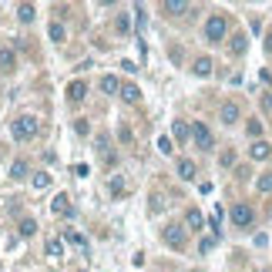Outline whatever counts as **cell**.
Returning a JSON list of instances; mask_svg holds the SVG:
<instances>
[{"label": "cell", "instance_id": "52a82bcc", "mask_svg": "<svg viewBox=\"0 0 272 272\" xmlns=\"http://www.w3.org/2000/svg\"><path fill=\"white\" fill-rule=\"evenodd\" d=\"M68 98L74 104H81L84 98H88V84H84V81H71V84H68Z\"/></svg>", "mask_w": 272, "mask_h": 272}, {"label": "cell", "instance_id": "8fae6325", "mask_svg": "<svg viewBox=\"0 0 272 272\" xmlns=\"http://www.w3.org/2000/svg\"><path fill=\"white\" fill-rule=\"evenodd\" d=\"M195 175H198L195 161H192V158H181V161H178V178H181V181H195Z\"/></svg>", "mask_w": 272, "mask_h": 272}, {"label": "cell", "instance_id": "4316f807", "mask_svg": "<svg viewBox=\"0 0 272 272\" xmlns=\"http://www.w3.org/2000/svg\"><path fill=\"white\" fill-rule=\"evenodd\" d=\"M245 131H249V138H255V141H259V135H262V121H255V118H252L249 125H245Z\"/></svg>", "mask_w": 272, "mask_h": 272}, {"label": "cell", "instance_id": "1f68e13d", "mask_svg": "<svg viewBox=\"0 0 272 272\" xmlns=\"http://www.w3.org/2000/svg\"><path fill=\"white\" fill-rule=\"evenodd\" d=\"M158 151L161 155H171L175 148H171V138H158Z\"/></svg>", "mask_w": 272, "mask_h": 272}, {"label": "cell", "instance_id": "44dd1931", "mask_svg": "<svg viewBox=\"0 0 272 272\" xmlns=\"http://www.w3.org/2000/svg\"><path fill=\"white\" fill-rule=\"evenodd\" d=\"M171 135H175V141H185V138L192 135V128L185 125V121H175V125H171Z\"/></svg>", "mask_w": 272, "mask_h": 272}, {"label": "cell", "instance_id": "2e32d148", "mask_svg": "<svg viewBox=\"0 0 272 272\" xmlns=\"http://www.w3.org/2000/svg\"><path fill=\"white\" fill-rule=\"evenodd\" d=\"M192 71L198 74V78H208V74H212V57H198Z\"/></svg>", "mask_w": 272, "mask_h": 272}, {"label": "cell", "instance_id": "7402d4cb", "mask_svg": "<svg viewBox=\"0 0 272 272\" xmlns=\"http://www.w3.org/2000/svg\"><path fill=\"white\" fill-rule=\"evenodd\" d=\"M17 232H21L24 238H31V235L37 232V222H34V218H21V225H17Z\"/></svg>", "mask_w": 272, "mask_h": 272}, {"label": "cell", "instance_id": "5b68a950", "mask_svg": "<svg viewBox=\"0 0 272 272\" xmlns=\"http://www.w3.org/2000/svg\"><path fill=\"white\" fill-rule=\"evenodd\" d=\"M51 212H54V215H61V218H71V215H74V205H71L68 195L61 192V195H54V198H51Z\"/></svg>", "mask_w": 272, "mask_h": 272}, {"label": "cell", "instance_id": "f1b7e54d", "mask_svg": "<svg viewBox=\"0 0 272 272\" xmlns=\"http://www.w3.org/2000/svg\"><path fill=\"white\" fill-rule=\"evenodd\" d=\"M118 31H121V34L131 31V17H128V14H118Z\"/></svg>", "mask_w": 272, "mask_h": 272}, {"label": "cell", "instance_id": "5bb4252c", "mask_svg": "<svg viewBox=\"0 0 272 272\" xmlns=\"http://www.w3.org/2000/svg\"><path fill=\"white\" fill-rule=\"evenodd\" d=\"M185 225H188V228H202L205 225V215L198 212V208H188V212H185Z\"/></svg>", "mask_w": 272, "mask_h": 272}, {"label": "cell", "instance_id": "ba28073f", "mask_svg": "<svg viewBox=\"0 0 272 272\" xmlns=\"http://www.w3.org/2000/svg\"><path fill=\"white\" fill-rule=\"evenodd\" d=\"M249 155H252L255 161H265V158H272V145H269V141H252Z\"/></svg>", "mask_w": 272, "mask_h": 272}, {"label": "cell", "instance_id": "d6986e66", "mask_svg": "<svg viewBox=\"0 0 272 272\" xmlns=\"http://www.w3.org/2000/svg\"><path fill=\"white\" fill-rule=\"evenodd\" d=\"M17 17H21V24H31V21L37 17L34 4H21V7H17Z\"/></svg>", "mask_w": 272, "mask_h": 272}, {"label": "cell", "instance_id": "8992f818", "mask_svg": "<svg viewBox=\"0 0 272 272\" xmlns=\"http://www.w3.org/2000/svg\"><path fill=\"white\" fill-rule=\"evenodd\" d=\"M192 138H195V145L202 148V151L212 148V131H208V125H202V121H195V125H192Z\"/></svg>", "mask_w": 272, "mask_h": 272}, {"label": "cell", "instance_id": "d4e9b609", "mask_svg": "<svg viewBox=\"0 0 272 272\" xmlns=\"http://www.w3.org/2000/svg\"><path fill=\"white\" fill-rule=\"evenodd\" d=\"M125 192H128L125 178H121V175H114V178H111V195H125Z\"/></svg>", "mask_w": 272, "mask_h": 272}, {"label": "cell", "instance_id": "7c38bea8", "mask_svg": "<svg viewBox=\"0 0 272 272\" xmlns=\"http://www.w3.org/2000/svg\"><path fill=\"white\" fill-rule=\"evenodd\" d=\"M118 94H121V101H128V104H135L138 98H141V91H138V84H131V81H125Z\"/></svg>", "mask_w": 272, "mask_h": 272}, {"label": "cell", "instance_id": "6da1fadb", "mask_svg": "<svg viewBox=\"0 0 272 272\" xmlns=\"http://www.w3.org/2000/svg\"><path fill=\"white\" fill-rule=\"evenodd\" d=\"M228 34V17L225 14H212L208 21H205V41L208 44H222Z\"/></svg>", "mask_w": 272, "mask_h": 272}, {"label": "cell", "instance_id": "f546056e", "mask_svg": "<svg viewBox=\"0 0 272 272\" xmlns=\"http://www.w3.org/2000/svg\"><path fill=\"white\" fill-rule=\"evenodd\" d=\"M215 242H218L215 235H208V238H202V242H198V249H202V252H212V249H215Z\"/></svg>", "mask_w": 272, "mask_h": 272}, {"label": "cell", "instance_id": "484cf974", "mask_svg": "<svg viewBox=\"0 0 272 272\" xmlns=\"http://www.w3.org/2000/svg\"><path fill=\"white\" fill-rule=\"evenodd\" d=\"M218 165H222V168H228V165H235V151H232V148H225V151L218 155Z\"/></svg>", "mask_w": 272, "mask_h": 272}, {"label": "cell", "instance_id": "cb8c5ba5", "mask_svg": "<svg viewBox=\"0 0 272 272\" xmlns=\"http://www.w3.org/2000/svg\"><path fill=\"white\" fill-rule=\"evenodd\" d=\"M47 34H51V41H57V44H61V41H64V24L54 21L51 27H47Z\"/></svg>", "mask_w": 272, "mask_h": 272}, {"label": "cell", "instance_id": "83f0119b", "mask_svg": "<svg viewBox=\"0 0 272 272\" xmlns=\"http://www.w3.org/2000/svg\"><path fill=\"white\" fill-rule=\"evenodd\" d=\"M47 185H51V175H47V171H37L34 175V188H47Z\"/></svg>", "mask_w": 272, "mask_h": 272}, {"label": "cell", "instance_id": "9c48e42d", "mask_svg": "<svg viewBox=\"0 0 272 272\" xmlns=\"http://www.w3.org/2000/svg\"><path fill=\"white\" fill-rule=\"evenodd\" d=\"M27 171H31V161H27V158H14V161H11V178H14V181L27 178Z\"/></svg>", "mask_w": 272, "mask_h": 272}, {"label": "cell", "instance_id": "4fadbf2b", "mask_svg": "<svg viewBox=\"0 0 272 272\" xmlns=\"http://www.w3.org/2000/svg\"><path fill=\"white\" fill-rule=\"evenodd\" d=\"M222 121H225V125H235V121H238V104L235 101L222 104Z\"/></svg>", "mask_w": 272, "mask_h": 272}, {"label": "cell", "instance_id": "e0dca14e", "mask_svg": "<svg viewBox=\"0 0 272 272\" xmlns=\"http://www.w3.org/2000/svg\"><path fill=\"white\" fill-rule=\"evenodd\" d=\"M101 91H104V94H118V91H121V84H118V78H114V74H104V78H101Z\"/></svg>", "mask_w": 272, "mask_h": 272}, {"label": "cell", "instance_id": "603a6c76", "mask_svg": "<svg viewBox=\"0 0 272 272\" xmlns=\"http://www.w3.org/2000/svg\"><path fill=\"white\" fill-rule=\"evenodd\" d=\"M255 188H259L262 195L272 192V171H265V175H259V178H255Z\"/></svg>", "mask_w": 272, "mask_h": 272}, {"label": "cell", "instance_id": "836d02e7", "mask_svg": "<svg viewBox=\"0 0 272 272\" xmlns=\"http://www.w3.org/2000/svg\"><path fill=\"white\" fill-rule=\"evenodd\" d=\"M262 108H265V111H272V94H265V98H262Z\"/></svg>", "mask_w": 272, "mask_h": 272}, {"label": "cell", "instance_id": "3957f363", "mask_svg": "<svg viewBox=\"0 0 272 272\" xmlns=\"http://www.w3.org/2000/svg\"><path fill=\"white\" fill-rule=\"evenodd\" d=\"M228 215H232V225L235 228H249L252 222H255V212H252V205H245V202H235Z\"/></svg>", "mask_w": 272, "mask_h": 272}, {"label": "cell", "instance_id": "ac0fdd59", "mask_svg": "<svg viewBox=\"0 0 272 272\" xmlns=\"http://www.w3.org/2000/svg\"><path fill=\"white\" fill-rule=\"evenodd\" d=\"M64 238H68L71 245H78V249H88V238L81 235V232H74V228H64Z\"/></svg>", "mask_w": 272, "mask_h": 272}, {"label": "cell", "instance_id": "d6a6232c", "mask_svg": "<svg viewBox=\"0 0 272 272\" xmlns=\"http://www.w3.org/2000/svg\"><path fill=\"white\" fill-rule=\"evenodd\" d=\"M165 202H161V195H151V212H161Z\"/></svg>", "mask_w": 272, "mask_h": 272}, {"label": "cell", "instance_id": "4dcf8cb0", "mask_svg": "<svg viewBox=\"0 0 272 272\" xmlns=\"http://www.w3.org/2000/svg\"><path fill=\"white\" fill-rule=\"evenodd\" d=\"M232 51H235V54H242V51H245V37H242V34L232 37Z\"/></svg>", "mask_w": 272, "mask_h": 272}, {"label": "cell", "instance_id": "e575fe53", "mask_svg": "<svg viewBox=\"0 0 272 272\" xmlns=\"http://www.w3.org/2000/svg\"><path fill=\"white\" fill-rule=\"evenodd\" d=\"M265 51H269V54H272V34L265 37Z\"/></svg>", "mask_w": 272, "mask_h": 272}, {"label": "cell", "instance_id": "7a4b0ae2", "mask_svg": "<svg viewBox=\"0 0 272 272\" xmlns=\"http://www.w3.org/2000/svg\"><path fill=\"white\" fill-rule=\"evenodd\" d=\"M37 128H41V121H37V118H31V114H21L17 121H11V135L17 138V141H31V138L37 135Z\"/></svg>", "mask_w": 272, "mask_h": 272}, {"label": "cell", "instance_id": "ffe728a7", "mask_svg": "<svg viewBox=\"0 0 272 272\" xmlns=\"http://www.w3.org/2000/svg\"><path fill=\"white\" fill-rule=\"evenodd\" d=\"M188 7H192L188 0H165V11H168V14H185Z\"/></svg>", "mask_w": 272, "mask_h": 272}, {"label": "cell", "instance_id": "30bf717a", "mask_svg": "<svg viewBox=\"0 0 272 272\" xmlns=\"http://www.w3.org/2000/svg\"><path fill=\"white\" fill-rule=\"evenodd\" d=\"M14 68H17V54H14L11 47H4V51H0V71H4V74H14Z\"/></svg>", "mask_w": 272, "mask_h": 272}, {"label": "cell", "instance_id": "9a60e30c", "mask_svg": "<svg viewBox=\"0 0 272 272\" xmlns=\"http://www.w3.org/2000/svg\"><path fill=\"white\" fill-rule=\"evenodd\" d=\"M47 255H51V259H61V255H64V238H47Z\"/></svg>", "mask_w": 272, "mask_h": 272}, {"label": "cell", "instance_id": "277c9868", "mask_svg": "<svg viewBox=\"0 0 272 272\" xmlns=\"http://www.w3.org/2000/svg\"><path fill=\"white\" fill-rule=\"evenodd\" d=\"M161 238L168 242L171 249H185V242H188V232H185V225H168L165 232H161Z\"/></svg>", "mask_w": 272, "mask_h": 272}]
</instances>
